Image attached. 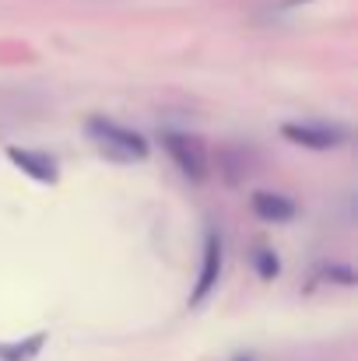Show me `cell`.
I'll return each instance as SVG.
<instances>
[{
    "instance_id": "obj_1",
    "label": "cell",
    "mask_w": 358,
    "mask_h": 361,
    "mask_svg": "<svg viewBox=\"0 0 358 361\" xmlns=\"http://www.w3.org/2000/svg\"><path fill=\"white\" fill-rule=\"evenodd\" d=\"M85 130H88V137L106 154H113L119 161H141V158H148V140L137 130H130V126H119V123L106 120V116H92V120L85 123Z\"/></svg>"
},
{
    "instance_id": "obj_2",
    "label": "cell",
    "mask_w": 358,
    "mask_h": 361,
    "mask_svg": "<svg viewBox=\"0 0 358 361\" xmlns=\"http://www.w3.org/2000/svg\"><path fill=\"white\" fill-rule=\"evenodd\" d=\"M285 140L299 144V147H313V151H334L341 144H348V126L338 123H285L281 126Z\"/></svg>"
},
{
    "instance_id": "obj_3",
    "label": "cell",
    "mask_w": 358,
    "mask_h": 361,
    "mask_svg": "<svg viewBox=\"0 0 358 361\" xmlns=\"http://www.w3.org/2000/svg\"><path fill=\"white\" fill-rule=\"evenodd\" d=\"M162 144H165V151L172 154V161L193 179V183H204L208 179V158H204V147H201V140L197 137H190V133H162Z\"/></svg>"
},
{
    "instance_id": "obj_4",
    "label": "cell",
    "mask_w": 358,
    "mask_h": 361,
    "mask_svg": "<svg viewBox=\"0 0 358 361\" xmlns=\"http://www.w3.org/2000/svg\"><path fill=\"white\" fill-rule=\"evenodd\" d=\"M222 256H225L222 239H218V235H208V242H204L201 277H197V288H193V295H190V305H201V302L215 291V284H218V277H222Z\"/></svg>"
},
{
    "instance_id": "obj_5",
    "label": "cell",
    "mask_w": 358,
    "mask_h": 361,
    "mask_svg": "<svg viewBox=\"0 0 358 361\" xmlns=\"http://www.w3.org/2000/svg\"><path fill=\"white\" fill-rule=\"evenodd\" d=\"M7 158H11V165H18L21 172H28L35 183H46V186H53V183L60 179V169H56V161H53L49 154H42V151L11 147V151H7Z\"/></svg>"
},
{
    "instance_id": "obj_6",
    "label": "cell",
    "mask_w": 358,
    "mask_h": 361,
    "mask_svg": "<svg viewBox=\"0 0 358 361\" xmlns=\"http://www.w3.org/2000/svg\"><path fill=\"white\" fill-rule=\"evenodd\" d=\"M249 204H253V214L263 218V221H292L299 214L295 200H288L281 193H270V190H256L249 197Z\"/></svg>"
},
{
    "instance_id": "obj_7",
    "label": "cell",
    "mask_w": 358,
    "mask_h": 361,
    "mask_svg": "<svg viewBox=\"0 0 358 361\" xmlns=\"http://www.w3.org/2000/svg\"><path fill=\"white\" fill-rule=\"evenodd\" d=\"M46 344V334H35L25 344H0V361H32Z\"/></svg>"
},
{
    "instance_id": "obj_8",
    "label": "cell",
    "mask_w": 358,
    "mask_h": 361,
    "mask_svg": "<svg viewBox=\"0 0 358 361\" xmlns=\"http://www.w3.org/2000/svg\"><path fill=\"white\" fill-rule=\"evenodd\" d=\"M278 256L270 252V249H260L256 252V270H260V277H278Z\"/></svg>"
},
{
    "instance_id": "obj_9",
    "label": "cell",
    "mask_w": 358,
    "mask_h": 361,
    "mask_svg": "<svg viewBox=\"0 0 358 361\" xmlns=\"http://www.w3.org/2000/svg\"><path fill=\"white\" fill-rule=\"evenodd\" d=\"M239 361H242V358H239Z\"/></svg>"
}]
</instances>
